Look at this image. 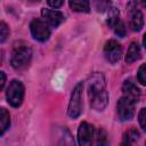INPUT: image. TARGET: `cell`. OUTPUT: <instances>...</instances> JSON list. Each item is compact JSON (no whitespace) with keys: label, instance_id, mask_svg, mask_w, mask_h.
I'll return each mask as SVG.
<instances>
[{"label":"cell","instance_id":"obj_1","mask_svg":"<svg viewBox=\"0 0 146 146\" xmlns=\"http://www.w3.org/2000/svg\"><path fill=\"white\" fill-rule=\"evenodd\" d=\"M88 96L90 105L96 111H103L108 102V95L106 91L105 79L103 74H94L88 83Z\"/></svg>","mask_w":146,"mask_h":146},{"label":"cell","instance_id":"obj_2","mask_svg":"<svg viewBox=\"0 0 146 146\" xmlns=\"http://www.w3.org/2000/svg\"><path fill=\"white\" fill-rule=\"evenodd\" d=\"M32 57V50L31 48L25 43H18L14 46V49L11 51L10 57V64L14 68L21 70L29 65Z\"/></svg>","mask_w":146,"mask_h":146},{"label":"cell","instance_id":"obj_3","mask_svg":"<svg viewBox=\"0 0 146 146\" xmlns=\"http://www.w3.org/2000/svg\"><path fill=\"white\" fill-rule=\"evenodd\" d=\"M6 97L8 103L13 107H18L24 98V86L18 80H13L6 91Z\"/></svg>","mask_w":146,"mask_h":146},{"label":"cell","instance_id":"obj_4","mask_svg":"<svg viewBox=\"0 0 146 146\" xmlns=\"http://www.w3.org/2000/svg\"><path fill=\"white\" fill-rule=\"evenodd\" d=\"M82 89H83V84L82 82H80L75 86V88L72 91L71 100H70L68 110H67V114L72 119H76L78 116H80L82 112V97H81Z\"/></svg>","mask_w":146,"mask_h":146},{"label":"cell","instance_id":"obj_5","mask_svg":"<svg viewBox=\"0 0 146 146\" xmlns=\"http://www.w3.org/2000/svg\"><path fill=\"white\" fill-rule=\"evenodd\" d=\"M30 30L33 38L40 42H44L50 36V29L49 25L42 19H33L30 24Z\"/></svg>","mask_w":146,"mask_h":146},{"label":"cell","instance_id":"obj_6","mask_svg":"<svg viewBox=\"0 0 146 146\" xmlns=\"http://www.w3.org/2000/svg\"><path fill=\"white\" fill-rule=\"evenodd\" d=\"M135 102L122 96L119 102H117V105H116V108H117V114H119V117L122 120V121H127V120H130L132 119L133 114H135Z\"/></svg>","mask_w":146,"mask_h":146},{"label":"cell","instance_id":"obj_7","mask_svg":"<svg viewBox=\"0 0 146 146\" xmlns=\"http://www.w3.org/2000/svg\"><path fill=\"white\" fill-rule=\"evenodd\" d=\"M94 137V127L87 122H82L78 129L79 146H91Z\"/></svg>","mask_w":146,"mask_h":146},{"label":"cell","instance_id":"obj_8","mask_svg":"<svg viewBox=\"0 0 146 146\" xmlns=\"http://www.w3.org/2000/svg\"><path fill=\"white\" fill-rule=\"evenodd\" d=\"M104 55L110 63H112V64L117 63L121 58V55H122L121 46L115 40L107 41L105 44V48H104Z\"/></svg>","mask_w":146,"mask_h":146},{"label":"cell","instance_id":"obj_9","mask_svg":"<svg viewBox=\"0 0 146 146\" xmlns=\"http://www.w3.org/2000/svg\"><path fill=\"white\" fill-rule=\"evenodd\" d=\"M41 15L44 18V22L49 26H51V27H57V26H59L65 21L64 15L60 11L54 10V9H46V8H43L41 10Z\"/></svg>","mask_w":146,"mask_h":146},{"label":"cell","instance_id":"obj_10","mask_svg":"<svg viewBox=\"0 0 146 146\" xmlns=\"http://www.w3.org/2000/svg\"><path fill=\"white\" fill-rule=\"evenodd\" d=\"M122 91H123V96L133 100L135 103L138 102L139 96H140V90L138 89V87L132 83L130 80H125L123 86H122Z\"/></svg>","mask_w":146,"mask_h":146},{"label":"cell","instance_id":"obj_11","mask_svg":"<svg viewBox=\"0 0 146 146\" xmlns=\"http://www.w3.org/2000/svg\"><path fill=\"white\" fill-rule=\"evenodd\" d=\"M130 9V19L129 24L132 31H140L144 25V18L140 10L137 8H129Z\"/></svg>","mask_w":146,"mask_h":146},{"label":"cell","instance_id":"obj_12","mask_svg":"<svg viewBox=\"0 0 146 146\" xmlns=\"http://www.w3.org/2000/svg\"><path fill=\"white\" fill-rule=\"evenodd\" d=\"M139 57H140V48H139V44L136 43V42H132L129 46V48H128V51H127V55H125V62L128 64H131V63L136 62Z\"/></svg>","mask_w":146,"mask_h":146},{"label":"cell","instance_id":"obj_13","mask_svg":"<svg viewBox=\"0 0 146 146\" xmlns=\"http://www.w3.org/2000/svg\"><path fill=\"white\" fill-rule=\"evenodd\" d=\"M68 5L72 10L78 13H88L90 10V3L87 0H71Z\"/></svg>","mask_w":146,"mask_h":146},{"label":"cell","instance_id":"obj_14","mask_svg":"<svg viewBox=\"0 0 146 146\" xmlns=\"http://www.w3.org/2000/svg\"><path fill=\"white\" fill-rule=\"evenodd\" d=\"M139 138V132L136 129H130L124 132L121 146H133V143Z\"/></svg>","mask_w":146,"mask_h":146},{"label":"cell","instance_id":"obj_15","mask_svg":"<svg viewBox=\"0 0 146 146\" xmlns=\"http://www.w3.org/2000/svg\"><path fill=\"white\" fill-rule=\"evenodd\" d=\"M10 125V115L6 108H0V135H3Z\"/></svg>","mask_w":146,"mask_h":146},{"label":"cell","instance_id":"obj_16","mask_svg":"<svg viewBox=\"0 0 146 146\" xmlns=\"http://www.w3.org/2000/svg\"><path fill=\"white\" fill-rule=\"evenodd\" d=\"M58 137H59V139H58L57 146H74V140L67 129H65V128L62 129Z\"/></svg>","mask_w":146,"mask_h":146},{"label":"cell","instance_id":"obj_17","mask_svg":"<svg viewBox=\"0 0 146 146\" xmlns=\"http://www.w3.org/2000/svg\"><path fill=\"white\" fill-rule=\"evenodd\" d=\"M108 13V17H107V24L110 27H113L120 19H119V10L115 7H108L107 9Z\"/></svg>","mask_w":146,"mask_h":146},{"label":"cell","instance_id":"obj_18","mask_svg":"<svg viewBox=\"0 0 146 146\" xmlns=\"http://www.w3.org/2000/svg\"><path fill=\"white\" fill-rule=\"evenodd\" d=\"M96 145L97 146H107L108 145V139H107V133L103 128H99L96 133Z\"/></svg>","mask_w":146,"mask_h":146},{"label":"cell","instance_id":"obj_19","mask_svg":"<svg viewBox=\"0 0 146 146\" xmlns=\"http://www.w3.org/2000/svg\"><path fill=\"white\" fill-rule=\"evenodd\" d=\"M113 29H114V32H115V34H116V35H119V36H121V38L125 36L127 29H125L124 23H123L122 21H119V22L113 26Z\"/></svg>","mask_w":146,"mask_h":146},{"label":"cell","instance_id":"obj_20","mask_svg":"<svg viewBox=\"0 0 146 146\" xmlns=\"http://www.w3.org/2000/svg\"><path fill=\"white\" fill-rule=\"evenodd\" d=\"M137 78H138V81L146 86V64H143L139 70H138V73H137Z\"/></svg>","mask_w":146,"mask_h":146},{"label":"cell","instance_id":"obj_21","mask_svg":"<svg viewBox=\"0 0 146 146\" xmlns=\"http://www.w3.org/2000/svg\"><path fill=\"white\" fill-rule=\"evenodd\" d=\"M8 35H9V29H8V26L6 25L5 22H1V24H0V41L1 42H5V40L7 39Z\"/></svg>","mask_w":146,"mask_h":146},{"label":"cell","instance_id":"obj_22","mask_svg":"<svg viewBox=\"0 0 146 146\" xmlns=\"http://www.w3.org/2000/svg\"><path fill=\"white\" fill-rule=\"evenodd\" d=\"M138 119H139L140 127L146 131V108L140 110V112H139V114H138Z\"/></svg>","mask_w":146,"mask_h":146},{"label":"cell","instance_id":"obj_23","mask_svg":"<svg viewBox=\"0 0 146 146\" xmlns=\"http://www.w3.org/2000/svg\"><path fill=\"white\" fill-rule=\"evenodd\" d=\"M48 5L50 7H54V8H59L63 5V1H52V0H50V1H48Z\"/></svg>","mask_w":146,"mask_h":146},{"label":"cell","instance_id":"obj_24","mask_svg":"<svg viewBox=\"0 0 146 146\" xmlns=\"http://www.w3.org/2000/svg\"><path fill=\"white\" fill-rule=\"evenodd\" d=\"M0 76H1V81H0V89L2 90L3 89V86H5V82H6V75L3 72H0Z\"/></svg>","mask_w":146,"mask_h":146},{"label":"cell","instance_id":"obj_25","mask_svg":"<svg viewBox=\"0 0 146 146\" xmlns=\"http://www.w3.org/2000/svg\"><path fill=\"white\" fill-rule=\"evenodd\" d=\"M143 43H144V47H145V49H146V33H145V35H144V39H143Z\"/></svg>","mask_w":146,"mask_h":146},{"label":"cell","instance_id":"obj_26","mask_svg":"<svg viewBox=\"0 0 146 146\" xmlns=\"http://www.w3.org/2000/svg\"><path fill=\"white\" fill-rule=\"evenodd\" d=\"M141 5H143V6H145V7H146V1H143V2H141Z\"/></svg>","mask_w":146,"mask_h":146},{"label":"cell","instance_id":"obj_27","mask_svg":"<svg viewBox=\"0 0 146 146\" xmlns=\"http://www.w3.org/2000/svg\"><path fill=\"white\" fill-rule=\"evenodd\" d=\"M145 146H146V143H145Z\"/></svg>","mask_w":146,"mask_h":146}]
</instances>
